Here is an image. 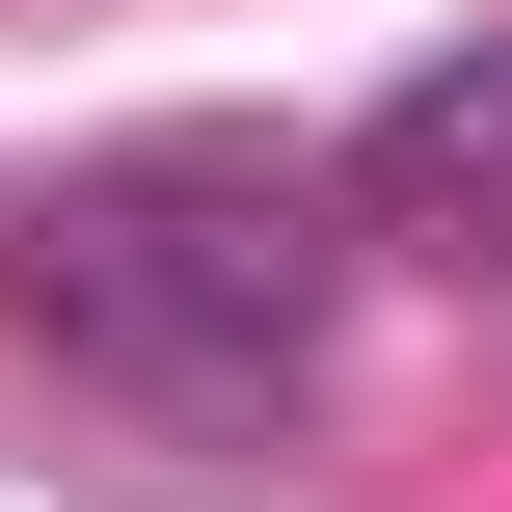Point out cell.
I'll list each match as a JSON object with an SVG mask.
<instances>
[{"instance_id": "2", "label": "cell", "mask_w": 512, "mask_h": 512, "mask_svg": "<svg viewBox=\"0 0 512 512\" xmlns=\"http://www.w3.org/2000/svg\"><path fill=\"white\" fill-rule=\"evenodd\" d=\"M324 189H351V243L512 270V54H432V81H405V108H378V135L324 162Z\"/></svg>"}, {"instance_id": "1", "label": "cell", "mask_w": 512, "mask_h": 512, "mask_svg": "<svg viewBox=\"0 0 512 512\" xmlns=\"http://www.w3.org/2000/svg\"><path fill=\"white\" fill-rule=\"evenodd\" d=\"M27 324L81 378H135V405H297L324 324H351V189L297 135H243V108L108 135V162L27 189Z\"/></svg>"}]
</instances>
